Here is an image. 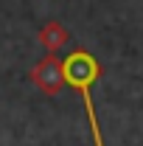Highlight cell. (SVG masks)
I'll list each match as a JSON object with an SVG mask.
<instances>
[{
    "label": "cell",
    "mask_w": 143,
    "mask_h": 146,
    "mask_svg": "<svg viewBox=\"0 0 143 146\" xmlns=\"http://www.w3.org/2000/svg\"><path fill=\"white\" fill-rule=\"evenodd\" d=\"M65 79H68V84L76 87V90L81 93V98H84V107H87V118H90V127H93V138H95V146H104L101 143V132H98V118H95V110H93V101H90V87H93V82L98 79V65H95V59L84 51H79V54L68 56V62H65Z\"/></svg>",
    "instance_id": "obj_1"
}]
</instances>
